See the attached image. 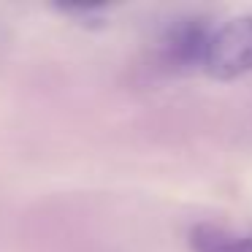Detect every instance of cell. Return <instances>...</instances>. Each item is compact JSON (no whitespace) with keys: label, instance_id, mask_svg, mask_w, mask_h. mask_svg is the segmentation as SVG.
Wrapping results in <instances>:
<instances>
[{"label":"cell","instance_id":"3","mask_svg":"<svg viewBox=\"0 0 252 252\" xmlns=\"http://www.w3.org/2000/svg\"><path fill=\"white\" fill-rule=\"evenodd\" d=\"M192 252H252V233H239L228 225L198 222L190 230Z\"/></svg>","mask_w":252,"mask_h":252},{"label":"cell","instance_id":"2","mask_svg":"<svg viewBox=\"0 0 252 252\" xmlns=\"http://www.w3.org/2000/svg\"><path fill=\"white\" fill-rule=\"evenodd\" d=\"M212 28L214 25H209L203 17H182L176 22H171L158 44L163 65H168L171 71L203 68Z\"/></svg>","mask_w":252,"mask_h":252},{"label":"cell","instance_id":"1","mask_svg":"<svg viewBox=\"0 0 252 252\" xmlns=\"http://www.w3.org/2000/svg\"><path fill=\"white\" fill-rule=\"evenodd\" d=\"M203 71L220 82L252 73V14L233 17L212 28Z\"/></svg>","mask_w":252,"mask_h":252}]
</instances>
